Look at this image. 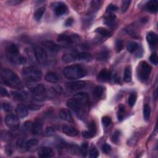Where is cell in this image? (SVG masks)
<instances>
[{"mask_svg": "<svg viewBox=\"0 0 158 158\" xmlns=\"http://www.w3.org/2000/svg\"><path fill=\"white\" fill-rule=\"evenodd\" d=\"M125 114V109L123 105H120L118 107V112H117V118L118 121L121 122L124 118Z\"/></svg>", "mask_w": 158, "mask_h": 158, "instance_id": "obj_35", "label": "cell"}, {"mask_svg": "<svg viewBox=\"0 0 158 158\" xmlns=\"http://www.w3.org/2000/svg\"><path fill=\"white\" fill-rule=\"evenodd\" d=\"M82 136L85 138H91L93 137H94L93 134L90 133L89 130H85V131L83 132H82Z\"/></svg>", "mask_w": 158, "mask_h": 158, "instance_id": "obj_53", "label": "cell"}, {"mask_svg": "<svg viewBox=\"0 0 158 158\" xmlns=\"http://www.w3.org/2000/svg\"><path fill=\"white\" fill-rule=\"evenodd\" d=\"M6 57L8 61L15 65H23L27 62V59L19 53L16 45L11 43L6 48Z\"/></svg>", "mask_w": 158, "mask_h": 158, "instance_id": "obj_3", "label": "cell"}, {"mask_svg": "<svg viewBox=\"0 0 158 158\" xmlns=\"http://www.w3.org/2000/svg\"><path fill=\"white\" fill-rule=\"evenodd\" d=\"M74 37L67 34H61L58 37V41L66 44H72L74 43Z\"/></svg>", "mask_w": 158, "mask_h": 158, "instance_id": "obj_23", "label": "cell"}, {"mask_svg": "<svg viewBox=\"0 0 158 158\" xmlns=\"http://www.w3.org/2000/svg\"><path fill=\"white\" fill-rule=\"evenodd\" d=\"M108 56H109V54L108 51H105L101 52L100 54L98 55L97 59L98 60H99V61H105L108 59Z\"/></svg>", "mask_w": 158, "mask_h": 158, "instance_id": "obj_44", "label": "cell"}, {"mask_svg": "<svg viewBox=\"0 0 158 158\" xmlns=\"http://www.w3.org/2000/svg\"><path fill=\"white\" fill-rule=\"evenodd\" d=\"M102 2L101 1H98V0H94L92 1L90 4V8L91 10L93 11H97L100 9L101 6Z\"/></svg>", "mask_w": 158, "mask_h": 158, "instance_id": "obj_34", "label": "cell"}, {"mask_svg": "<svg viewBox=\"0 0 158 158\" xmlns=\"http://www.w3.org/2000/svg\"><path fill=\"white\" fill-rule=\"evenodd\" d=\"M12 96L15 99L19 101H23L27 98V93L24 91L18 92V91H12Z\"/></svg>", "mask_w": 158, "mask_h": 158, "instance_id": "obj_27", "label": "cell"}, {"mask_svg": "<svg viewBox=\"0 0 158 158\" xmlns=\"http://www.w3.org/2000/svg\"><path fill=\"white\" fill-rule=\"evenodd\" d=\"M56 133V130L52 127H48L45 129V134L47 136H51Z\"/></svg>", "mask_w": 158, "mask_h": 158, "instance_id": "obj_51", "label": "cell"}, {"mask_svg": "<svg viewBox=\"0 0 158 158\" xmlns=\"http://www.w3.org/2000/svg\"><path fill=\"white\" fill-rule=\"evenodd\" d=\"M88 129H89V131L92 134H93V135L95 136L96 135V133H97V125H96V124L95 122H94V121H90L89 124H88Z\"/></svg>", "mask_w": 158, "mask_h": 158, "instance_id": "obj_38", "label": "cell"}, {"mask_svg": "<svg viewBox=\"0 0 158 158\" xmlns=\"http://www.w3.org/2000/svg\"><path fill=\"white\" fill-rule=\"evenodd\" d=\"M2 108L4 109V111L6 112H10L12 110V107L11 106V105L9 102H3L2 104Z\"/></svg>", "mask_w": 158, "mask_h": 158, "instance_id": "obj_47", "label": "cell"}, {"mask_svg": "<svg viewBox=\"0 0 158 158\" xmlns=\"http://www.w3.org/2000/svg\"><path fill=\"white\" fill-rule=\"evenodd\" d=\"M118 10V7L113 4H110L108 6L107 8H106V12L109 13H111L116 11Z\"/></svg>", "mask_w": 158, "mask_h": 158, "instance_id": "obj_49", "label": "cell"}, {"mask_svg": "<svg viewBox=\"0 0 158 158\" xmlns=\"http://www.w3.org/2000/svg\"><path fill=\"white\" fill-rule=\"evenodd\" d=\"M21 3V1H19V0H12V1H9L8 3L11 5H17Z\"/></svg>", "mask_w": 158, "mask_h": 158, "instance_id": "obj_57", "label": "cell"}, {"mask_svg": "<svg viewBox=\"0 0 158 158\" xmlns=\"http://www.w3.org/2000/svg\"><path fill=\"white\" fill-rule=\"evenodd\" d=\"M45 11V7H40L38 8L35 12L34 13V19L36 21H40L42 17H43V15L44 14Z\"/></svg>", "mask_w": 158, "mask_h": 158, "instance_id": "obj_31", "label": "cell"}, {"mask_svg": "<svg viewBox=\"0 0 158 158\" xmlns=\"http://www.w3.org/2000/svg\"><path fill=\"white\" fill-rule=\"evenodd\" d=\"M145 9L151 13H156L158 10V1H149L145 6Z\"/></svg>", "mask_w": 158, "mask_h": 158, "instance_id": "obj_21", "label": "cell"}, {"mask_svg": "<svg viewBox=\"0 0 158 158\" xmlns=\"http://www.w3.org/2000/svg\"><path fill=\"white\" fill-rule=\"evenodd\" d=\"M45 79L46 82L51 83H57L59 82L58 76L54 72H50L47 73L45 76Z\"/></svg>", "mask_w": 158, "mask_h": 158, "instance_id": "obj_22", "label": "cell"}, {"mask_svg": "<svg viewBox=\"0 0 158 158\" xmlns=\"http://www.w3.org/2000/svg\"><path fill=\"white\" fill-rule=\"evenodd\" d=\"M86 83L83 81H76L67 83L66 85V89L72 92L80 91L85 87Z\"/></svg>", "mask_w": 158, "mask_h": 158, "instance_id": "obj_10", "label": "cell"}, {"mask_svg": "<svg viewBox=\"0 0 158 158\" xmlns=\"http://www.w3.org/2000/svg\"><path fill=\"white\" fill-rule=\"evenodd\" d=\"M121 137V132L119 130L115 131L111 136V141L113 143L117 144L118 143V141H119Z\"/></svg>", "mask_w": 158, "mask_h": 158, "instance_id": "obj_39", "label": "cell"}, {"mask_svg": "<svg viewBox=\"0 0 158 158\" xmlns=\"http://www.w3.org/2000/svg\"><path fill=\"white\" fill-rule=\"evenodd\" d=\"M5 124L7 127L12 130H17L20 126L19 117L12 114H8L5 117Z\"/></svg>", "mask_w": 158, "mask_h": 158, "instance_id": "obj_9", "label": "cell"}, {"mask_svg": "<svg viewBox=\"0 0 158 158\" xmlns=\"http://www.w3.org/2000/svg\"><path fill=\"white\" fill-rule=\"evenodd\" d=\"M54 90L56 91V93H61L62 91V89L61 86L59 85H56V86H54Z\"/></svg>", "mask_w": 158, "mask_h": 158, "instance_id": "obj_56", "label": "cell"}, {"mask_svg": "<svg viewBox=\"0 0 158 158\" xmlns=\"http://www.w3.org/2000/svg\"><path fill=\"white\" fill-rule=\"evenodd\" d=\"M22 74L27 83L37 82L41 80L42 72L40 70L34 67H27L23 69Z\"/></svg>", "mask_w": 158, "mask_h": 158, "instance_id": "obj_5", "label": "cell"}, {"mask_svg": "<svg viewBox=\"0 0 158 158\" xmlns=\"http://www.w3.org/2000/svg\"><path fill=\"white\" fill-rule=\"evenodd\" d=\"M138 44L135 42H129L127 44V50L129 52L131 53L137 51L138 48Z\"/></svg>", "mask_w": 158, "mask_h": 158, "instance_id": "obj_30", "label": "cell"}, {"mask_svg": "<svg viewBox=\"0 0 158 158\" xmlns=\"http://www.w3.org/2000/svg\"><path fill=\"white\" fill-rule=\"evenodd\" d=\"M103 92H104V88L102 87V86L98 85L93 89V96L94 97H95L96 98L99 99L102 96V94H103Z\"/></svg>", "mask_w": 158, "mask_h": 158, "instance_id": "obj_28", "label": "cell"}, {"mask_svg": "<svg viewBox=\"0 0 158 158\" xmlns=\"http://www.w3.org/2000/svg\"><path fill=\"white\" fill-rule=\"evenodd\" d=\"M28 151L35 152L38 148V141L36 139H30L26 141Z\"/></svg>", "mask_w": 158, "mask_h": 158, "instance_id": "obj_20", "label": "cell"}, {"mask_svg": "<svg viewBox=\"0 0 158 158\" xmlns=\"http://www.w3.org/2000/svg\"><path fill=\"white\" fill-rule=\"evenodd\" d=\"M59 115L61 119L63 121H65L68 122H72L73 121L72 114H71L69 110H68L67 109H61L59 110Z\"/></svg>", "mask_w": 158, "mask_h": 158, "instance_id": "obj_15", "label": "cell"}, {"mask_svg": "<svg viewBox=\"0 0 158 158\" xmlns=\"http://www.w3.org/2000/svg\"><path fill=\"white\" fill-rule=\"evenodd\" d=\"M137 98V95L135 93H132L128 98V104L130 107H133L135 105Z\"/></svg>", "mask_w": 158, "mask_h": 158, "instance_id": "obj_37", "label": "cell"}, {"mask_svg": "<svg viewBox=\"0 0 158 158\" xmlns=\"http://www.w3.org/2000/svg\"><path fill=\"white\" fill-rule=\"evenodd\" d=\"M111 78V74L106 69H102L98 75V80L100 82H108Z\"/></svg>", "mask_w": 158, "mask_h": 158, "instance_id": "obj_16", "label": "cell"}, {"mask_svg": "<svg viewBox=\"0 0 158 158\" xmlns=\"http://www.w3.org/2000/svg\"><path fill=\"white\" fill-rule=\"evenodd\" d=\"M95 31L98 34L100 35L101 36L103 37H109L112 35L111 31L103 27L97 28Z\"/></svg>", "mask_w": 158, "mask_h": 158, "instance_id": "obj_26", "label": "cell"}, {"mask_svg": "<svg viewBox=\"0 0 158 158\" xmlns=\"http://www.w3.org/2000/svg\"><path fill=\"white\" fill-rule=\"evenodd\" d=\"M63 74L69 80H76L85 77L86 74V70L80 65L74 64L66 67L63 71Z\"/></svg>", "mask_w": 158, "mask_h": 158, "instance_id": "obj_4", "label": "cell"}, {"mask_svg": "<svg viewBox=\"0 0 158 158\" xmlns=\"http://www.w3.org/2000/svg\"><path fill=\"white\" fill-rule=\"evenodd\" d=\"M67 106L80 118L85 119L87 114L89 102L73 97L67 101Z\"/></svg>", "mask_w": 158, "mask_h": 158, "instance_id": "obj_1", "label": "cell"}, {"mask_svg": "<svg viewBox=\"0 0 158 158\" xmlns=\"http://www.w3.org/2000/svg\"><path fill=\"white\" fill-rule=\"evenodd\" d=\"M151 114V109L148 105L146 104L143 108V117L146 121H148Z\"/></svg>", "mask_w": 158, "mask_h": 158, "instance_id": "obj_36", "label": "cell"}, {"mask_svg": "<svg viewBox=\"0 0 158 158\" xmlns=\"http://www.w3.org/2000/svg\"><path fill=\"white\" fill-rule=\"evenodd\" d=\"M69 151L74 154L78 153V152H80V149H79L78 147L76 145H72L69 148ZM81 153V152H80Z\"/></svg>", "mask_w": 158, "mask_h": 158, "instance_id": "obj_52", "label": "cell"}, {"mask_svg": "<svg viewBox=\"0 0 158 158\" xmlns=\"http://www.w3.org/2000/svg\"><path fill=\"white\" fill-rule=\"evenodd\" d=\"M102 151L106 154H108L111 151V147L108 144H104L101 147Z\"/></svg>", "mask_w": 158, "mask_h": 158, "instance_id": "obj_46", "label": "cell"}, {"mask_svg": "<svg viewBox=\"0 0 158 158\" xmlns=\"http://www.w3.org/2000/svg\"><path fill=\"white\" fill-rule=\"evenodd\" d=\"M111 123V118L109 116H105L102 118V124L105 127H107Z\"/></svg>", "mask_w": 158, "mask_h": 158, "instance_id": "obj_43", "label": "cell"}, {"mask_svg": "<svg viewBox=\"0 0 158 158\" xmlns=\"http://www.w3.org/2000/svg\"><path fill=\"white\" fill-rule=\"evenodd\" d=\"M34 51L35 59L40 65L46 66L48 64V54L44 48L40 46H36Z\"/></svg>", "mask_w": 158, "mask_h": 158, "instance_id": "obj_8", "label": "cell"}, {"mask_svg": "<svg viewBox=\"0 0 158 158\" xmlns=\"http://www.w3.org/2000/svg\"><path fill=\"white\" fill-rule=\"evenodd\" d=\"M62 130L63 133L69 137H76L78 134V130L70 125H64L62 127Z\"/></svg>", "mask_w": 158, "mask_h": 158, "instance_id": "obj_12", "label": "cell"}, {"mask_svg": "<svg viewBox=\"0 0 158 158\" xmlns=\"http://www.w3.org/2000/svg\"><path fill=\"white\" fill-rule=\"evenodd\" d=\"M15 112L19 118H24L28 115V108L24 105H19L15 109Z\"/></svg>", "mask_w": 158, "mask_h": 158, "instance_id": "obj_18", "label": "cell"}, {"mask_svg": "<svg viewBox=\"0 0 158 158\" xmlns=\"http://www.w3.org/2000/svg\"><path fill=\"white\" fill-rule=\"evenodd\" d=\"M32 132L37 135H42L43 133V125L41 120H36L33 124Z\"/></svg>", "mask_w": 158, "mask_h": 158, "instance_id": "obj_14", "label": "cell"}, {"mask_svg": "<svg viewBox=\"0 0 158 158\" xmlns=\"http://www.w3.org/2000/svg\"><path fill=\"white\" fill-rule=\"evenodd\" d=\"M29 108L31 109V110H38L40 108V107L38 106H37V105H30L29 106Z\"/></svg>", "mask_w": 158, "mask_h": 158, "instance_id": "obj_58", "label": "cell"}, {"mask_svg": "<svg viewBox=\"0 0 158 158\" xmlns=\"http://www.w3.org/2000/svg\"><path fill=\"white\" fill-rule=\"evenodd\" d=\"M146 40L150 46H156L158 42V37L157 34L154 31H149L146 35Z\"/></svg>", "mask_w": 158, "mask_h": 158, "instance_id": "obj_19", "label": "cell"}, {"mask_svg": "<svg viewBox=\"0 0 158 158\" xmlns=\"http://www.w3.org/2000/svg\"><path fill=\"white\" fill-rule=\"evenodd\" d=\"M76 60L78 61H89L91 59L92 56L91 55L86 52H82L80 53H78L75 54Z\"/></svg>", "mask_w": 158, "mask_h": 158, "instance_id": "obj_25", "label": "cell"}, {"mask_svg": "<svg viewBox=\"0 0 158 158\" xmlns=\"http://www.w3.org/2000/svg\"><path fill=\"white\" fill-rule=\"evenodd\" d=\"M73 23H74V20L72 18H68L65 22V26L66 27H70L73 24Z\"/></svg>", "mask_w": 158, "mask_h": 158, "instance_id": "obj_55", "label": "cell"}, {"mask_svg": "<svg viewBox=\"0 0 158 158\" xmlns=\"http://www.w3.org/2000/svg\"><path fill=\"white\" fill-rule=\"evenodd\" d=\"M54 4V12L57 16H62L67 12L68 8L66 4L60 2L55 3Z\"/></svg>", "mask_w": 158, "mask_h": 158, "instance_id": "obj_11", "label": "cell"}, {"mask_svg": "<svg viewBox=\"0 0 158 158\" xmlns=\"http://www.w3.org/2000/svg\"><path fill=\"white\" fill-rule=\"evenodd\" d=\"M16 145L18 151L22 153H23L28 151L26 141H25L23 139L21 138L18 139V140L17 141Z\"/></svg>", "mask_w": 158, "mask_h": 158, "instance_id": "obj_24", "label": "cell"}, {"mask_svg": "<svg viewBox=\"0 0 158 158\" xmlns=\"http://www.w3.org/2000/svg\"><path fill=\"white\" fill-rule=\"evenodd\" d=\"M54 151L52 148L48 146H43L39 149L38 155L42 158L51 157L54 156Z\"/></svg>", "mask_w": 158, "mask_h": 158, "instance_id": "obj_13", "label": "cell"}, {"mask_svg": "<svg viewBox=\"0 0 158 158\" xmlns=\"http://www.w3.org/2000/svg\"><path fill=\"white\" fill-rule=\"evenodd\" d=\"M132 68L130 66H127L125 69L124 80L126 82H130L132 80Z\"/></svg>", "mask_w": 158, "mask_h": 158, "instance_id": "obj_29", "label": "cell"}, {"mask_svg": "<svg viewBox=\"0 0 158 158\" xmlns=\"http://www.w3.org/2000/svg\"><path fill=\"white\" fill-rule=\"evenodd\" d=\"M115 19H116V15L114 14H109L108 16L105 18V24H106L108 26H109V27L114 26Z\"/></svg>", "mask_w": 158, "mask_h": 158, "instance_id": "obj_32", "label": "cell"}, {"mask_svg": "<svg viewBox=\"0 0 158 158\" xmlns=\"http://www.w3.org/2000/svg\"><path fill=\"white\" fill-rule=\"evenodd\" d=\"M31 91H32L31 98L34 101L36 102H43L45 100L46 97V91L43 85H37Z\"/></svg>", "mask_w": 158, "mask_h": 158, "instance_id": "obj_7", "label": "cell"}, {"mask_svg": "<svg viewBox=\"0 0 158 158\" xmlns=\"http://www.w3.org/2000/svg\"><path fill=\"white\" fill-rule=\"evenodd\" d=\"M98 156H99V152L98 151V149L95 147L93 148L90 152V157L91 158H97Z\"/></svg>", "mask_w": 158, "mask_h": 158, "instance_id": "obj_48", "label": "cell"}, {"mask_svg": "<svg viewBox=\"0 0 158 158\" xmlns=\"http://www.w3.org/2000/svg\"><path fill=\"white\" fill-rule=\"evenodd\" d=\"M1 96L3 97H9V93L7 91L6 89H4L3 86H1Z\"/></svg>", "mask_w": 158, "mask_h": 158, "instance_id": "obj_54", "label": "cell"}, {"mask_svg": "<svg viewBox=\"0 0 158 158\" xmlns=\"http://www.w3.org/2000/svg\"><path fill=\"white\" fill-rule=\"evenodd\" d=\"M152 68L145 61H142L138 68V77L140 80L143 82H146L151 73Z\"/></svg>", "mask_w": 158, "mask_h": 158, "instance_id": "obj_6", "label": "cell"}, {"mask_svg": "<svg viewBox=\"0 0 158 158\" xmlns=\"http://www.w3.org/2000/svg\"><path fill=\"white\" fill-rule=\"evenodd\" d=\"M124 42L122 40H117L116 42V49L117 52H120L123 50Z\"/></svg>", "mask_w": 158, "mask_h": 158, "instance_id": "obj_41", "label": "cell"}, {"mask_svg": "<svg viewBox=\"0 0 158 158\" xmlns=\"http://www.w3.org/2000/svg\"><path fill=\"white\" fill-rule=\"evenodd\" d=\"M62 61L64 62L69 63L72 61H74L76 60L75 58V54H65L62 57Z\"/></svg>", "mask_w": 158, "mask_h": 158, "instance_id": "obj_33", "label": "cell"}, {"mask_svg": "<svg viewBox=\"0 0 158 158\" xmlns=\"http://www.w3.org/2000/svg\"><path fill=\"white\" fill-rule=\"evenodd\" d=\"M42 44L45 48L51 52L56 53L59 50V46L52 41H45Z\"/></svg>", "mask_w": 158, "mask_h": 158, "instance_id": "obj_17", "label": "cell"}, {"mask_svg": "<svg viewBox=\"0 0 158 158\" xmlns=\"http://www.w3.org/2000/svg\"><path fill=\"white\" fill-rule=\"evenodd\" d=\"M1 78L2 82L10 88L21 90L23 87L20 79L17 74L9 69H5L1 70Z\"/></svg>", "mask_w": 158, "mask_h": 158, "instance_id": "obj_2", "label": "cell"}, {"mask_svg": "<svg viewBox=\"0 0 158 158\" xmlns=\"http://www.w3.org/2000/svg\"><path fill=\"white\" fill-rule=\"evenodd\" d=\"M89 143H86V142H85V143H83L80 148V152L82 154L83 156H86L89 152Z\"/></svg>", "mask_w": 158, "mask_h": 158, "instance_id": "obj_40", "label": "cell"}, {"mask_svg": "<svg viewBox=\"0 0 158 158\" xmlns=\"http://www.w3.org/2000/svg\"><path fill=\"white\" fill-rule=\"evenodd\" d=\"M149 61L154 65H157L158 62V58L156 53H153L149 57Z\"/></svg>", "mask_w": 158, "mask_h": 158, "instance_id": "obj_50", "label": "cell"}, {"mask_svg": "<svg viewBox=\"0 0 158 158\" xmlns=\"http://www.w3.org/2000/svg\"><path fill=\"white\" fill-rule=\"evenodd\" d=\"M131 3V1H129V0H126V1H123L122 3L121 6V10L123 12H125L127 11L129 7L130 6V4Z\"/></svg>", "mask_w": 158, "mask_h": 158, "instance_id": "obj_42", "label": "cell"}, {"mask_svg": "<svg viewBox=\"0 0 158 158\" xmlns=\"http://www.w3.org/2000/svg\"><path fill=\"white\" fill-rule=\"evenodd\" d=\"M33 127V124L30 121H26L23 124V130L26 132H30L32 131Z\"/></svg>", "mask_w": 158, "mask_h": 158, "instance_id": "obj_45", "label": "cell"}]
</instances>
